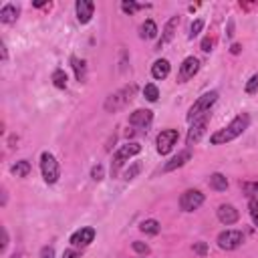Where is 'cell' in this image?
I'll return each instance as SVG.
<instances>
[{
	"instance_id": "1",
	"label": "cell",
	"mask_w": 258,
	"mask_h": 258,
	"mask_svg": "<svg viewBox=\"0 0 258 258\" xmlns=\"http://www.w3.org/2000/svg\"><path fill=\"white\" fill-rule=\"evenodd\" d=\"M248 125H250V115L248 113H240V115H236L232 121L224 127V129H220V131H216L212 137H210V143L212 145H222V143H228V141H232V140H236V137H240L246 129H248Z\"/></svg>"
},
{
	"instance_id": "2",
	"label": "cell",
	"mask_w": 258,
	"mask_h": 258,
	"mask_svg": "<svg viewBox=\"0 0 258 258\" xmlns=\"http://www.w3.org/2000/svg\"><path fill=\"white\" fill-rule=\"evenodd\" d=\"M140 151H141V145L135 143V141H127L125 145L119 147V149L115 151V156H113V162H111V178H117V174L121 171L123 164L129 162V158L137 156Z\"/></svg>"
},
{
	"instance_id": "3",
	"label": "cell",
	"mask_w": 258,
	"mask_h": 258,
	"mask_svg": "<svg viewBox=\"0 0 258 258\" xmlns=\"http://www.w3.org/2000/svg\"><path fill=\"white\" fill-rule=\"evenodd\" d=\"M135 91H137V87L131 83V85H127V87L119 89L117 93L109 95L107 101H105V111H107V113H115V111H119V109H123L127 103L135 97Z\"/></svg>"
},
{
	"instance_id": "4",
	"label": "cell",
	"mask_w": 258,
	"mask_h": 258,
	"mask_svg": "<svg viewBox=\"0 0 258 258\" xmlns=\"http://www.w3.org/2000/svg\"><path fill=\"white\" fill-rule=\"evenodd\" d=\"M218 101V91H208L204 93L202 97H198V101L190 107V113H188V121H194V119L210 113V107Z\"/></svg>"
},
{
	"instance_id": "5",
	"label": "cell",
	"mask_w": 258,
	"mask_h": 258,
	"mask_svg": "<svg viewBox=\"0 0 258 258\" xmlns=\"http://www.w3.org/2000/svg\"><path fill=\"white\" fill-rule=\"evenodd\" d=\"M41 171H43V178L47 184H55L61 176V169H59V162L55 160L53 153L43 151L41 153Z\"/></svg>"
},
{
	"instance_id": "6",
	"label": "cell",
	"mask_w": 258,
	"mask_h": 258,
	"mask_svg": "<svg viewBox=\"0 0 258 258\" xmlns=\"http://www.w3.org/2000/svg\"><path fill=\"white\" fill-rule=\"evenodd\" d=\"M208 123H210V113H206V115H202V117L194 119V121H192V127H190V131H188V137H186V143H188V147L196 145V143L202 140V135L206 133V127H208Z\"/></svg>"
},
{
	"instance_id": "7",
	"label": "cell",
	"mask_w": 258,
	"mask_h": 258,
	"mask_svg": "<svg viewBox=\"0 0 258 258\" xmlns=\"http://www.w3.org/2000/svg\"><path fill=\"white\" fill-rule=\"evenodd\" d=\"M242 242H244V234L240 230H224L218 236V246L222 250H236Z\"/></svg>"
},
{
	"instance_id": "8",
	"label": "cell",
	"mask_w": 258,
	"mask_h": 258,
	"mask_svg": "<svg viewBox=\"0 0 258 258\" xmlns=\"http://www.w3.org/2000/svg\"><path fill=\"white\" fill-rule=\"evenodd\" d=\"M180 140V133L178 129H164L160 135H158V153L160 156H167V153L174 149L176 141Z\"/></svg>"
},
{
	"instance_id": "9",
	"label": "cell",
	"mask_w": 258,
	"mask_h": 258,
	"mask_svg": "<svg viewBox=\"0 0 258 258\" xmlns=\"http://www.w3.org/2000/svg\"><path fill=\"white\" fill-rule=\"evenodd\" d=\"M204 204V194L200 190H188L180 196V208L184 212H194Z\"/></svg>"
},
{
	"instance_id": "10",
	"label": "cell",
	"mask_w": 258,
	"mask_h": 258,
	"mask_svg": "<svg viewBox=\"0 0 258 258\" xmlns=\"http://www.w3.org/2000/svg\"><path fill=\"white\" fill-rule=\"evenodd\" d=\"M151 121H153V113L149 109H137V111H133L129 115V125L141 129V131H147Z\"/></svg>"
},
{
	"instance_id": "11",
	"label": "cell",
	"mask_w": 258,
	"mask_h": 258,
	"mask_svg": "<svg viewBox=\"0 0 258 258\" xmlns=\"http://www.w3.org/2000/svg\"><path fill=\"white\" fill-rule=\"evenodd\" d=\"M198 71H200V61H198L196 57H188V59H184V63H182V67H180L178 81H180V83L190 81Z\"/></svg>"
},
{
	"instance_id": "12",
	"label": "cell",
	"mask_w": 258,
	"mask_h": 258,
	"mask_svg": "<svg viewBox=\"0 0 258 258\" xmlns=\"http://www.w3.org/2000/svg\"><path fill=\"white\" fill-rule=\"evenodd\" d=\"M178 26H180V16H171V19L165 23V26H164L162 39L158 41V47H156V48H162V47H165L169 41H174L176 32H178Z\"/></svg>"
},
{
	"instance_id": "13",
	"label": "cell",
	"mask_w": 258,
	"mask_h": 258,
	"mask_svg": "<svg viewBox=\"0 0 258 258\" xmlns=\"http://www.w3.org/2000/svg\"><path fill=\"white\" fill-rule=\"evenodd\" d=\"M75 10H77V21L81 24H87L93 19L95 2H91V0H79V2L75 4Z\"/></svg>"
},
{
	"instance_id": "14",
	"label": "cell",
	"mask_w": 258,
	"mask_h": 258,
	"mask_svg": "<svg viewBox=\"0 0 258 258\" xmlns=\"http://www.w3.org/2000/svg\"><path fill=\"white\" fill-rule=\"evenodd\" d=\"M238 218H240V214H238V210L234 208L232 204H222L218 208V220L222 222V224H226V226L236 224Z\"/></svg>"
},
{
	"instance_id": "15",
	"label": "cell",
	"mask_w": 258,
	"mask_h": 258,
	"mask_svg": "<svg viewBox=\"0 0 258 258\" xmlns=\"http://www.w3.org/2000/svg\"><path fill=\"white\" fill-rule=\"evenodd\" d=\"M95 240V230L93 228H81V230H77L73 236H71V244L73 246H87V244H91Z\"/></svg>"
},
{
	"instance_id": "16",
	"label": "cell",
	"mask_w": 258,
	"mask_h": 258,
	"mask_svg": "<svg viewBox=\"0 0 258 258\" xmlns=\"http://www.w3.org/2000/svg\"><path fill=\"white\" fill-rule=\"evenodd\" d=\"M192 160V149L188 147V149H184V151H180L178 156L174 158V160H169L165 165H164V171H174V169H178V167H182V165H186L188 162Z\"/></svg>"
},
{
	"instance_id": "17",
	"label": "cell",
	"mask_w": 258,
	"mask_h": 258,
	"mask_svg": "<svg viewBox=\"0 0 258 258\" xmlns=\"http://www.w3.org/2000/svg\"><path fill=\"white\" fill-rule=\"evenodd\" d=\"M169 61H165V59H160V61H156L151 65V75H153V79H158V81H162V79H165L167 75H169Z\"/></svg>"
},
{
	"instance_id": "18",
	"label": "cell",
	"mask_w": 258,
	"mask_h": 258,
	"mask_svg": "<svg viewBox=\"0 0 258 258\" xmlns=\"http://www.w3.org/2000/svg\"><path fill=\"white\" fill-rule=\"evenodd\" d=\"M19 6H14V4H4L2 10H0V21H2L4 24H12L16 19H19Z\"/></svg>"
},
{
	"instance_id": "19",
	"label": "cell",
	"mask_w": 258,
	"mask_h": 258,
	"mask_svg": "<svg viewBox=\"0 0 258 258\" xmlns=\"http://www.w3.org/2000/svg\"><path fill=\"white\" fill-rule=\"evenodd\" d=\"M71 67H73L75 77H77L79 83H85V81H87V63H85L83 59L71 57Z\"/></svg>"
},
{
	"instance_id": "20",
	"label": "cell",
	"mask_w": 258,
	"mask_h": 258,
	"mask_svg": "<svg viewBox=\"0 0 258 258\" xmlns=\"http://www.w3.org/2000/svg\"><path fill=\"white\" fill-rule=\"evenodd\" d=\"M158 32H160V30H158V26H156V23H153V21H145V23L140 26V37L145 39V41L156 39Z\"/></svg>"
},
{
	"instance_id": "21",
	"label": "cell",
	"mask_w": 258,
	"mask_h": 258,
	"mask_svg": "<svg viewBox=\"0 0 258 258\" xmlns=\"http://www.w3.org/2000/svg\"><path fill=\"white\" fill-rule=\"evenodd\" d=\"M208 184H210L212 190H216V192H224L226 188H228V180H226V176H224V174H218V171L210 176Z\"/></svg>"
},
{
	"instance_id": "22",
	"label": "cell",
	"mask_w": 258,
	"mask_h": 258,
	"mask_svg": "<svg viewBox=\"0 0 258 258\" xmlns=\"http://www.w3.org/2000/svg\"><path fill=\"white\" fill-rule=\"evenodd\" d=\"M10 174H12V176H16V178H26V176L30 174V164H28L26 160H21V162L12 164Z\"/></svg>"
},
{
	"instance_id": "23",
	"label": "cell",
	"mask_w": 258,
	"mask_h": 258,
	"mask_svg": "<svg viewBox=\"0 0 258 258\" xmlns=\"http://www.w3.org/2000/svg\"><path fill=\"white\" fill-rule=\"evenodd\" d=\"M50 81H53V85L57 89H65L67 83H69V77L67 73L63 71V69H57V71H53V77H50Z\"/></svg>"
},
{
	"instance_id": "24",
	"label": "cell",
	"mask_w": 258,
	"mask_h": 258,
	"mask_svg": "<svg viewBox=\"0 0 258 258\" xmlns=\"http://www.w3.org/2000/svg\"><path fill=\"white\" fill-rule=\"evenodd\" d=\"M140 230L141 232H145V234H158L160 232V222L158 220H153V218H149V220H143L141 224H140Z\"/></svg>"
},
{
	"instance_id": "25",
	"label": "cell",
	"mask_w": 258,
	"mask_h": 258,
	"mask_svg": "<svg viewBox=\"0 0 258 258\" xmlns=\"http://www.w3.org/2000/svg\"><path fill=\"white\" fill-rule=\"evenodd\" d=\"M242 192L250 200H258V182H244L242 184Z\"/></svg>"
},
{
	"instance_id": "26",
	"label": "cell",
	"mask_w": 258,
	"mask_h": 258,
	"mask_svg": "<svg viewBox=\"0 0 258 258\" xmlns=\"http://www.w3.org/2000/svg\"><path fill=\"white\" fill-rule=\"evenodd\" d=\"M143 97L147 99V101H158V97H160V91H158V87L153 83H149V85H145L143 87Z\"/></svg>"
},
{
	"instance_id": "27",
	"label": "cell",
	"mask_w": 258,
	"mask_h": 258,
	"mask_svg": "<svg viewBox=\"0 0 258 258\" xmlns=\"http://www.w3.org/2000/svg\"><path fill=\"white\" fill-rule=\"evenodd\" d=\"M140 171H141V164L140 162H133L127 169H125V174H123V178L129 182V180H133V178H137L140 176Z\"/></svg>"
},
{
	"instance_id": "28",
	"label": "cell",
	"mask_w": 258,
	"mask_h": 258,
	"mask_svg": "<svg viewBox=\"0 0 258 258\" xmlns=\"http://www.w3.org/2000/svg\"><path fill=\"white\" fill-rule=\"evenodd\" d=\"M145 4H137V2H133V0H125V2H121V10L125 12V14H133V12H137L140 8H143Z\"/></svg>"
},
{
	"instance_id": "29",
	"label": "cell",
	"mask_w": 258,
	"mask_h": 258,
	"mask_svg": "<svg viewBox=\"0 0 258 258\" xmlns=\"http://www.w3.org/2000/svg\"><path fill=\"white\" fill-rule=\"evenodd\" d=\"M244 91H246L248 95H254V93H258V73L250 77V81L246 83V87H244Z\"/></svg>"
},
{
	"instance_id": "30",
	"label": "cell",
	"mask_w": 258,
	"mask_h": 258,
	"mask_svg": "<svg viewBox=\"0 0 258 258\" xmlns=\"http://www.w3.org/2000/svg\"><path fill=\"white\" fill-rule=\"evenodd\" d=\"M202 28H204V21H194L192 23V26H190V34H188V37H190V39H196L198 37V34L202 32Z\"/></svg>"
},
{
	"instance_id": "31",
	"label": "cell",
	"mask_w": 258,
	"mask_h": 258,
	"mask_svg": "<svg viewBox=\"0 0 258 258\" xmlns=\"http://www.w3.org/2000/svg\"><path fill=\"white\" fill-rule=\"evenodd\" d=\"M248 210H250V216H252V222L258 226V200H250L248 204Z\"/></svg>"
},
{
	"instance_id": "32",
	"label": "cell",
	"mask_w": 258,
	"mask_h": 258,
	"mask_svg": "<svg viewBox=\"0 0 258 258\" xmlns=\"http://www.w3.org/2000/svg\"><path fill=\"white\" fill-rule=\"evenodd\" d=\"M103 174H105V169H103L101 164L93 165V169H91V178H93L95 182H101V180H103Z\"/></svg>"
},
{
	"instance_id": "33",
	"label": "cell",
	"mask_w": 258,
	"mask_h": 258,
	"mask_svg": "<svg viewBox=\"0 0 258 258\" xmlns=\"http://www.w3.org/2000/svg\"><path fill=\"white\" fill-rule=\"evenodd\" d=\"M131 246H133V250H135L137 254H143V256L149 254V246H147L145 242H133Z\"/></svg>"
},
{
	"instance_id": "34",
	"label": "cell",
	"mask_w": 258,
	"mask_h": 258,
	"mask_svg": "<svg viewBox=\"0 0 258 258\" xmlns=\"http://www.w3.org/2000/svg\"><path fill=\"white\" fill-rule=\"evenodd\" d=\"M194 252L196 254H200V256H206V254H208V244H206V242H194Z\"/></svg>"
},
{
	"instance_id": "35",
	"label": "cell",
	"mask_w": 258,
	"mask_h": 258,
	"mask_svg": "<svg viewBox=\"0 0 258 258\" xmlns=\"http://www.w3.org/2000/svg\"><path fill=\"white\" fill-rule=\"evenodd\" d=\"M212 47H214V39H212V37H206V39L202 41V50H204V53H210Z\"/></svg>"
},
{
	"instance_id": "36",
	"label": "cell",
	"mask_w": 258,
	"mask_h": 258,
	"mask_svg": "<svg viewBox=\"0 0 258 258\" xmlns=\"http://www.w3.org/2000/svg\"><path fill=\"white\" fill-rule=\"evenodd\" d=\"M41 258H55V248L53 246H45L41 250Z\"/></svg>"
},
{
	"instance_id": "37",
	"label": "cell",
	"mask_w": 258,
	"mask_h": 258,
	"mask_svg": "<svg viewBox=\"0 0 258 258\" xmlns=\"http://www.w3.org/2000/svg\"><path fill=\"white\" fill-rule=\"evenodd\" d=\"M63 258H81V254L75 248H69V250L63 252Z\"/></svg>"
},
{
	"instance_id": "38",
	"label": "cell",
	"mask_w": 258,
	"mask_h": 258,
	"mask_svg": "<svg viewBox=\"0 0 258 258\" xmlns=\"http://www.w3.org/2000/svg\"><path fill=\"white\" fill-rule=\"evenodd\" d=\"M6 246H8V232L6 228H2V246H0V250L6 252Z\"/></svg>"
},
{
	"instance_id": "39",
	"label": "cell",
	"mask_w": 258,
	"mask_h": 258,
	"mask_svg": "<svg viewBox=\"0 0 258 258\" xmlns=\"http://www.w3.org/2000/svg\"><path fill=\"white\" fill-rule=\"evenodd\" d=\"M226 37H228V39L234 37V21H232V19H230V23H228V32H226Z\"/></svg>"
},
{
	"instance_id": "40",
	"label": "cell",
	"mask_w": 258,
	"mask_h": 258,
	"mask_svg": "<svg viewBox=\"0 0 258 258\" xmlns=\"http://www.w3.org/2000/svg\"><path fill=\"white\" fill-rule=\"evenodd\" d=\"M230 50H232V55H238L240 50H242V45H238V43H236V45H232V48H230Z\"/></svg>"
},
{
	"instance_id": "41",
	"label": "cell",
	"mask_w": 258,
	"mask_h": 258,
	"mask_svg": "<svg viewBox=\"0 0 258 258\" xmlns=\"http://www.w3.org/2000/svg\"><path fill=\"white\" fill-rule=\"evenodd\" d=\"M0 48H2V59L6 61V59H8V53H6V45H4V43H0Z\"/></svg>"
},
{
	"instance_id": "42",
	"label": "cell",
	"mask_w": 258,
	"mask_h": 258,
	"mask_svg": "<svg viewBox=\"0 0 258 258\" xmlns=\"http://www.w3.org/2000/svg\"><path fill=\"white\" fill-rule=\"evenodd\" d=\"M10 258H21V256H19V254H12V256H10Z\"/></svg>"
}]
</instances>
